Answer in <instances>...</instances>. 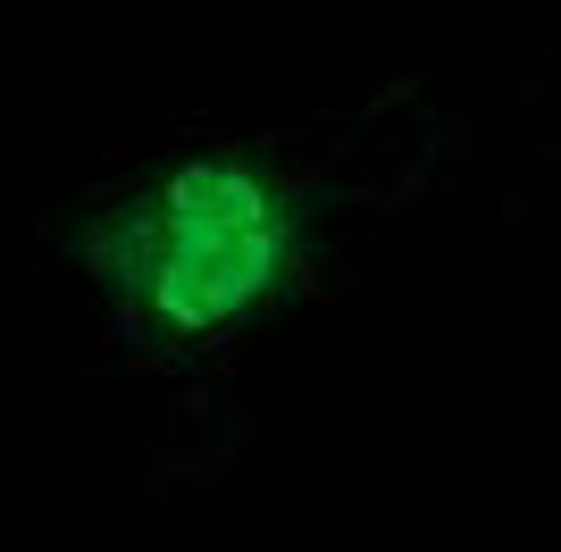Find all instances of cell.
<instances>
[{
    "instance_id": "1",
    "label": "cell",
    "mask_w": 561,
    "mask_h": 552,
    "mask_svg": "<svg viewBox=\"0 0 561 552\" xmlns=\"http://www.w3.org/2000/svg\"><path fill=\"white\" fill-rule=\"evenodd\" d=\"M469 117L427 68L302 117H160L101 142L34 260L110 386L135 485H210L252 452L260 377L285 368L461 184Z\"/></svg>"
},
{
    "instance_id": "2",
    "label": "cell",
    "mask_w": 561,
    "mask_h": 552,
    "mask_svg": "<svg viewBox=\"0 0 561 552\" xmlns=\"http://www.w3.org/2000/svg\"><path fill=\"white\" fill-rule=\"evenodd\" d=\"M519 68H561V0H512Z\"/></svg>"
}]
</instances>
